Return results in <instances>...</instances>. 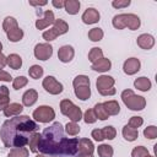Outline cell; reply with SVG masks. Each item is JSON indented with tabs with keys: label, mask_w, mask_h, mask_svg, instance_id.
I'll return each instance as SVG.
<instances>
[{
	"label": "cell",
	"mask_w": 157,
	"mask_h": 157,
	"mask_svg": "<svg viewBox=\"0 0 157 157\" xmlns=\"http://www.w3.org/2000/svg\"><path fill=\"white\" fill-rule=\"evenodd\" d=\"M53 28L58 32V34L59 36H63V34H65V33H67V31H69V25L64 21V20H61V18H55V21H54V23H53Z\"/></svg>",
	"instance_id": "obj_25"
},
{
	"label": "cell",
	"mask_w": 157,
	"mask_h": 157,
	"mask_svg": "<svg viewBox=\"0 0 157 157\" xmlns=\"http://www.w3.org/2000/svg\"><path fill=\"white\" fill-rule=\"evenodd\" d=\"M48 2L45 1V0H43V1H29V5L31 6H44V5H47Z\"/></svg>",
	"instance_id": "obj_53"
},
{
	"label": "cell",
	"mask_w": 157,
	"mask_h": 157,
	"mask_svg": "<svg viewBox=\"0 0 157 157\" xmlns=\"http://www.w3.org/2000/svg\"><path fill=\"white\" fill-rule=\"evenodd\" d=\"M28 74H29V76H31L32 78L38 80V78H40V77L43 76L44 69H43L42 66H39V65H32V66L28 69Z\"/></svg>",
	"instance_id": "obj_35"
},
{
	"label": "cell",
	"mask_w": 157,
	"mask_h": 157,
	"mask_svg": "<svg viewBox=\"0 0 157 157\" xmlns=\"http://www.w3.org/2000/svg\"><path fill=\"white\" fill-rule=\"evenodd\" d=\"M134 86H135V88H137L141 92H147V91L151 90L152 83H151L150 78H147L146 76H141V77H137L134 81Z\"/></svg>",
	"instance_id": "obj_18"
},
{
	"label": "cell",
	"mask_w": 157,
	"mask_h": 157,
	"mask_svg": "<svg viewBox=\"0 0 157 157\" xmlns=\"http://www.w3.org/2000/svg\"><path fill=\"white\" fill-rule=\"evenodd\" d=\"M7 65V56H5L2 53H0V70H2Z\"/></svg>",
	"instance_id": "obj_51"
},
{
	"label": "cell",
	"mask_w": 157,
	"mask_h": 157,
	"mask_svg": "<svg viewBox=\"0 0 157 157\" xmlns=\"http://www.w3.org/2000/svg\"><path fill=\"white\" fill-rule=\"evenodd\" d=\"M82 119H83V121H85L86 124H93V123L97 121V118H96V114H94L93 109H87V110L83 113Z\"/></svg>",
	"instance_id": "obj_42"
},
{
	"label": "cell",
	"mask_w": 157,
	"mask_h": 157,
	"mask_svg": "<svg viewBox=\"0 0 157 157\" xmlns=\"http://www.w3.org/2000/svg\"><path fill=\"white\" fill-rule=\"evenodd\" d=\"M75 96L81 99V101H86L91 97V88L90 86H81V87H75L74 88Z\"/></svg>",
	"instance_id": "obj_23"
},
{
	"label": "cell",
	"mask_w": 157,
	"mask_h": 157,
	"mask_svg": "<svg viewBox=\"0 0 157 157\" xmlns=\"http://www.w3.org/2000/svg\"><path fill=\"white\" fill-rule=\"evenodd\" d=\"M80 125L77 123H74V121H69L66 125H65V131L67 135L70 136H76L78 132H80Z\"/></svg>",
	"instance_id": "obj_37"
},
{
	"label": "cell",
	"mask_w": 157,
	"mask_h": 157,
	"mask_svg": "<svg viewBox=\"0 0 157 157\" xmlns=\"http://www.w3.org/2000/svg\"><path fill=\"white\" fill-rule=\"evenodd\" d=\"M7 65L13 70H18L22 66V58L18 54L12 53L7 56Z\"/></svg>",
	"instance_id": "obj_24"
},
{
	"label": "cell",
	"mask_w": 157,
	"mask_h": 157,
	"mask_svg": "<svg viewBox=\"0 0 157 157\" xmlns=\"http://www.w3.org/2000/svg\"><path fill=\"white\" fill-rule=\"evenodd\" d=\"M28 156H29V151L27 147H12L7 153V157H28Z\"/></svg>",
	"instance_id": "obj_28"
},
{
	"label": "cell",
	"mask_w": 157,
	"mask_h": 157,
	"mask_svg": "<svg viewBox=\"0 0 157 157\" xmlns=\"http://www.w3.org/2000/svg\"><path fill=\"white\" fill-rule=\"evenodd\" d=\"M38 99V92L33 88L27 90L22 96V105L25 107H32Z\"/></svg>",
	"instance_id": "obj_13"
},
{
	"label": "cell",
	"mask_w": 157,
	"mask_h": 157,
	"mask_svg": "<svg viewBox=\"0 0 157 157\" xmlns=\"http://www.w3.org/2000/svg\"><path fill=\"white\" fill-rule=\"evenodd\" d=\"M12 80L11 75L4 70H0V81H5V82H10Z\"/></svg>",
	"instance_id": "obj_49"
},
{
	"label": "cell",
	"mask_w": 157,
	"mask_h": 157,
	"mask_svg": "<svg viewBox=\"0 0 157 157\" xmlns=\"http://www.w3.org/2000/svg\"><path fill=\"white\" fill-rule=\"evenodd\" d=\"M91 136L93 137L94 141H98V142H101V141L104 140V135H103L102 129H93L92 132H91Z\"/></svg>",
	"instance_id": "obj_47"
},
{
	"label": "cell",
	"mask_w": 157,
	"mask_h": 157,
	"mask_svg": "<svg viewBox=\"0 0 157 157\" xmlns=\"http://www.w3.org/2000/svg\"><path fill=\"white\" fill-rule=\"evenodd\" d=\"M74 105H75V104L72 103V101H70V99H63V101L60 102V112H61V114L67 115L69 112L72 109Z\"/></svg>",
	"instance_id": "obj_40"
},
{
	"label": "cell",
	"mask_w": 157,
	"mask_h": 157,
	"mask_svg": "<svg viewBox=\"0 0 157 157\" xmlns=\"http://www.w3.org/2000/svg\"><path fill=\"white\" fill-rule=\"evenodd\" d=\"M7 39L12 43H16V42H20L22 38H23V31L20 28V27H16L11 31H9L7 33Z\"/></svg>",
	"instance_id": "obj_26"
},
{
	"label": "cell",
	"mask_w": 157,
	"mask_h": 157,
	"mask_svg": "<svg viewBox=\"0 0 157 157\" xmlns=\"http://www.w3.org/2000/svg\"><path fill=\"white\" fill-rule=\"evenodd\" d=\"M81 2L78 0H65L64 9L69 15H76L80 11Z\"/></svg>",
	"instance_id": "obj_19"
},
{
	"label": "cell",
	"mask_w": 157,
	"mask_h": 157,
	"mask_svg": "<svg viewBox=\"0 0 157 157\" xmlns=\"http://www.w3.org/2000/svg\"><path fill=\"white\" fill-rule=\"evenodd\" d=\"M147 156H150V153L145 146H136L131 151V157H147Z\"/></svg>",
	"instance_id": "obj_39"
},
{
	"label": "cell",
	"mask_w": 157,
	"mask_h": 157,
	"mask_svg": "<svg viewBox=\"0 0 157 157\" xmlns=\"http://www.w3.org/2000/svg\"><path fill=\"white\" fill-rule=\"evenodd\" d=\"M103 58V50L101 49V48H98V47H93L91 50H90V53H88V60L93 64V63H96L97 60H99V59H102Z\"/></svg>",
	"instance_id": "obj_34"
},
{
	"label": "cell",
	"mask_w": 157,
	"mask_h": 157,
	"mask_svg": "<svg viewBox=\"0 0 157 157\" xmlns=\"http://www.w3.org/2000/svg\"><path fill=\"white\" fill-rule=\"evenodd\" d=\"M144 136L148 140H155L157 137V128L155 125H150L147 128H145L144 130Z\"/></svg>",
	"instance_id": "obj_43"
},
{
	"label": "cell",
	"mask_w": 157,
	"mask_h": 157,
	"mask_svg": "<svg viewBox=\"0 0 157 157\" xmlns=\"http://www.w3.org/2000/svg\"><path fill=\"white\" fill-rule=\"evenodd\" d=\"M112 25L117 29H124L125 28V13L115 15L112 20Z\"/></svg>",
	"instance_id": "obj_33"
},
{
	"label": "cell",
	"mask_w": 157,
	"mask_h": 157,
	"mask_svg": "<svg viewBox=\"0 0 157 157\" xmlns=\"http://www.w3.org/2000/svg\"><path fill=\"white\" fill-rule=\"evenodd\" d=\"M121 99L130 110H142L146 107V99L142 96H137L132 90H124L121 92Z\"/></svg>",
	"instance_id": "obj_3"
},
{
	"label": "cell",
	"mask_w": 157,
	"mask_h": 157,
	"mask_svg": "<svg viewBox=\"0 0 157 157\" xmlns=\"http://www.w3.org/2000/svg\"><path fill=\"white\" fill-rule=\"evenodd\" d=\"M55 21V16H54V12L52 10H47L44 11L43 13V17L42 18H38L36 21V28L37 29H45L47 27L52 26Z\"/></svg>",
	"instance_id": "obj_7"
},
{
	"label": "cell",
	"mask_w": 157,
	"mask_h": 157,
	"mask_svg": "<svg viewBox=\"0 0 157 157\" xmlns=\"http://www.w3.org/2000/svg\"><path fill=\"white\" fill-rule=\"evenodd\" d=\"M110 67H112V63H110V60L107 59V58H104V56H103L102 59L97 60L96 63H93L92 66H91L92 70L98 71V72H105V71H109Z\"/></svg>",
	"instance_id": "obj_16"
},
{
	"label": "cell",
	"mask_w": 157,
	"mask_h": 157,
	"mask_svg": "<svg viewBox=\"0 0 157 157\" xmlns=\"http://www.w3.org/2000/svg\"><path fill=\"white\" fill-rule=\"evenodd\" d=\"M103 29L99 28V27H94L92 29L88 31V39H91L92 42H99L103 39Z\"/></svg>",
	"instance_id": "obj_31"
},
{
	"label": "cell",
	"mask_w": 157,
	"mask_h": 157,
	"mask_svg": "<svg viewBox=\"0 0 157 157\" xmlns=\"http://www.w3.org/2000/svg\"><path fill=\"white\" fill-rule=\"evenodd\" d=\"M40 137H42V134L39 132H33L29 135V139H28V146H29V151L33 152V153H37L38 151V145H39V141H40Z\"/></svg>",
	"instance_id": "obj_22"
},
{
	"label": "cell",
	"mask_w": 157,
	"mask_h": 157,
	"mask_svg": "<svg viewBox=\"0 0 157 157\" xmlns=\"http://www.w3.org/2000/svg\"><path fill=\"white\" fill-rule=\"evenodd\" d=\"M76 157H93V155H88V153H76Z\"/></svg>",
	"instance_id": "obj_55"
},
{
	"label": "cell",
	"mask_w": 157,
	"mask_h": 157,
	"mask_svg": "<svg viewBox=\"0 0 157 157\" xmlns=\"http://www.w3.org/2000/svg\"><path fill=\"white\" fill-rule=\"evenodd\" d=\"M72 86L75 87H81V86H90V78L86 75H77L72 80Z\"/></svg>",
	"instance_id": "obj_36"
},
{
	"label": "cell",
	"mask_w": 157,
	"mask_h": 157,
	"mask_svg": "<svg viewBox=\"0 0 157 157\" xmlns=\"http://www.w3.org/2000/svg\"><path fill=\"white\" fill-rule=\"evenodd\" d=\"M114 83H115V80L112 76L101 75L96 81V87H97V91L99 92V91H104V90L114 87Z\"/></svg>",
	"instance_id": "obj_12"
},
{
	"label": "cell",
	"mask_w": 157,
	"mask_h": 157,
	"mask_svg": "<svg viewBox=\"0 0 157 157\" xmlns=\"http://www.w3.org/2000/svg\"><path fill=\"white\" fill-rule=\"evenodd\" d=\"M16 27H18V23H17V20H16L15 17H12V16L5 17V20H4V22H2V29H4L6 33H7L9 31L16 28Z\"/></svg>",
	"instance_id": "obj_30"
},
{
	"label": "cell",
	"mask_w": 157,
	"mask_h": 157,
	"mask_svg": "<svg viewBox=\"0 0 157 157\" xmlns=\"http://www.w3.org/2000/svg\"><path fill=\"white\" fill-rule=\"evenodd\" d=\"M38 130V124L28 115H17L6 120L0 129V137L6 147H25L28 145V136Z\"/></svg>",
	"instance_id": "obj_1"
},
{
	"label": "cell",
	"mask_w": 157,
	"mask_h": 157,
	"mask_svg": "<svg viewBox=\"0 0 157 157\" xmlns=\"http://www.w3.org/2000/svg\"><path fill=\"white\" fill-rule=\"evenodd\" d=\"M147 157H155V156H147Z\"/></svg>",
	"instance_id": "obj_58"
},
{
	"label": "cell",
	"mask_w": 157,
	"mask_h": 157,
	"mask_svg": "<svg viewBox=\"0 0 157 157\" xmlns=\"http://www.w3.org/2000/svg\"><path fill=\"white\" fill-rule=\"evenodd\" d=\"M142 124H144V119H142L141 117H131V118L129 119V123H128V125H129L130 128L136 129V130H137Z\"/></svg>",
	"instance_id": "obj_45"
},
{
	"label": "cell",
	"mask_w": 157,
	"mask_h": 157,
	"mask_svg": "<svg viewBox=\"0 0 157 157\" xmlns=\"http://www.w3.org/2000/svg\"><path fill=\"white\" fill-rule=\"evenodd\" d=\"M36 157H55V156H49V155H43V153H40V155H37Z\"/></svg>",
	"instance_id": "obj_56"
},
{
	"label": "cell",
	"mask_w": 157,
	"mask_h": 157,
	"mask_svg": "<svg viewBox=\"0 0 157 157\" xmlns=\"http://www.w3.org/2000/svg\"><path fill=\"white\" fill-rule=\"evenodd\" d=\"M75 50L71 45H63L58 50V59L61 63H70L74 59Z\"/></svg>",
	"instance_id": "obj_10"
},
{
	"label": "cell",
	"mask_w": 157,
	"mask_h": 157,
	"mask_svg": "<svg viewBox=\"0 0 157 157\" xmlns=\"http://www.w3.org/2000/svg\"><path fill=\"white\" fill-rule=\"evenodd\" d=\"M1 50H2V43L0 42V53H1Z\"/></svg>",
	"instance_id": "obj_57"
},
{
	"label": "cell",
	"mask_w": 157,
	"mask_h": 157,
	"mask_svg": "<svg viewBox=\"0 0 157 157\" xmlns=\"http://www.w3.org/2000/svg\"><path fill=\"white\" fill-rule=\"evenodd\" d=\"M115 92H117V90L114 87H112V88H108V90H104V91H99L98 93L101 96H114Z\"/></svg>",
	"instance_id": "obj_50"
},
{
	"label": "cell",
	"mask_w": 157,
	"mask_h": 157,
	"mask_svg": "<svg viewBox=\"0 0 157 157\" xmlns=\"http://www.w3.org/2000/svg\"><path fill=\"white\" fill-rule=\"evenodd\" d=\"M97 153L99 157H113V153H114V150L110 145L108 144H101L98 147H97Z\"/></svg>",
	"instance_id": "obj_27"
},
{
	"label": "cell",
	"mask_w": 157,
	"mask_h": 157,
	"mask_svg": "<svg viewBox=\"0 0 157 157\" xmlns=\"http://www.w3.org/2000/svg\"><path fill=\"white\" fill-rule=\"evenodd\" d=\"M103 107L108 115H118L120 112V105L117 101H107L103 103Z\"/></svg>",
	"instance_id": "obj_21"
},
{
	"label": "cell",
	"mask_w": 157,
	"mask_h": 157,
	"mask_svg": "<svg viewBox=\"0 0 157 157\" xmlns=\"http://www.w3.org/2000/svg\"><path fill=\"white\" fill-rule=\"evenodd\" d=\"M52 5L54 6V7H56V9H61V7H64V5H65V0H53L52 1Z\"/></svg>",
	"instance_id": "obj_52"
},
{
	"label": "cell",
	"mask_w": 157,
	"mask_h": 157,
	"mask_svg": "<svg viewBox=\"0 0 157 157\" xmlns=\"http://www.w3.org/2000/svg\"><path fill=\"white\" fill-rule=\"evenodd\" d=\"M141 26V20L135 13H125V27H128L131 31L139 29Z\"/></svg>",
	"instance_id": "obj_15"
},
{
	"label": "cell",
	"mask_w": 157,
	"mask_h": 157,
	"mask_svg": "<svg viewBox=\"0 0 157 157\" xmlns=\"http://www.w3.org/2000/svg\"><path fill=\"white\" fill-rule=\"evenodd\" d=\"M23 110V105L20 104V103H10L2 112H4V115L6 118H11V117H17L22 113Z\"/></svg>",
	"instance_id": "obj_17"
},
{
	"label": "cell",
	"mask_w": 157,
	"mask_h": 157,
	"mask_svg": "<svg viewBox=\"0 0 157 157\" xmlns=\"http://www.w3.org/2000/svg\"><path fill=\"white\" fill-rule=\"evenodd\" d=\"M27 83H28V78L27 77H25V76H17L12 81V87H13V90H21Z\"/></svg>",
	"instance_id": "obj_38"
},
{
	"label": "cell",
	"mask_w": 157,
	"mask_h": 157,
	"mask_svg": "<svg viewBox=\"0 0 157 157\" xmlns=\"http://www.w3.org/2000/svg\"><path fill=\"white\" fill-rule=\"evenodd\" d=\"M64 139V129L59 121L53 123L49 128L44 129L39 145L38 151L43 155L49 156H58L60 155V142Z\"/></svg>",
	"instance_id": "obj_2"
},
{
	"label": "cell",
	"mask_w": 157,
	"mask_h": 157,
	"mask_svg": "<svg viewBox=\"0 0 157 157\" xmlns=\"http://www.w3.org/2000/svg\"><path fill=\"white\" fill-rule=\"evenodd\" d=\"M140 67H141V63L137 58H129L124 61L123 64V70L126 75H135L136 72L140 71Z\"/></svg>",
	"instance_id": "obj_8"
},
{
	"label": "cell",
	"mask_w": 157,
	"mask_h": 157,
	"mask_svg": "<svg viewBox=\"0 0 157 157\" xmlns=\"http://www.w3.org/2000/svg\"><path fill=\"white\" fill-rule=\"evenodd\" d=\"M42 86H43V88H44L48 93H50V94H53V96L60 94V93L63 92V90H64L63 83L59 82L54 76H49V75H48L45 78H43Z\"/></svg>",
	"instance_id": "obj_5"
},
{
	"label": "cell",
	"mask_w": 157,
	"mask_h": 157,
	"mask_svg": "<svg viewBox=\"0 0 157 157\" xmlns=\"http://www.w3.org/2000/svg\"><path fill=\"white\" fill-rule=\"evenodd\" d=\"M53 55V47L49 43H38L34 47V56L38 60H48Z\"/></svg>",
	"instance_id": "obj_6"
},
{
	"label": "cell",
	"mask_w": 157,
	"mask_h": 157,
	"mask_svg": "<svg viewBox=\"0 0 157 157\" xmlns=\"http://www.w3.org/2000/svg\"><path fill=\"white\" fill-rule=\"evenodd\" d=\"M32 117L38 123H50L55 118V110L50 105H39L33 110Z\"/></svg>",
	"instance_id": "obj_4"
},
{
	"label": "cell",
	"mask_w": 157,
	"mask_h": 157,
	"mask_svg": "<svg viewBox=\"0 0 157 157\" xmlns=\"http://www.w3.org/2000/svg\"><path fill=\"white\" fill-rule=\"evenodd\" d=\"M93 112L96 114V118L99 119V120H107L109 118L108 113L105 112L104 107H103V103H97L94 107H93Z\"/></svg>",
	"instance_id": "obj_32"
},
{
	"label": "cell",
	"mask_w": 157,
	"mask_h": 157,
	"mask_svg": "<svg viewBox=\"0 0 157 157\" xmlns=\"http://www.w3.org/2000/svg\"><path fill=\"white\" fill-rule=\"evenodd\" d=\"M10 91L6 86H0V96H9Z\"/></svg>",
	"instance_id": "obj_54"
},
{
	"label": "cell",
	"mask_w": 157,
	"mask_h": 157,
	"mask_svg": "<svg viewBox=\"0 0 157 157\" xmlns=\"http://www.w3.org/2000/svg\"><path fill=\"white\" fill-rule=\"evenodd\" d=\"M42 37H43V39H45L47 42H52V40H55V39L59 37V34H58V32L52 27L50 29L44 31L43 34H42Z\"/></svg>",
	"instance_id": "obj_44"
},
{
	"label": "cell",
	"mask_w": 157,
	"mask_h": 157,
	"mask_svg": "<svg viewBox=\"0 0 157 157\" xmlns=\"http://www.w3.org/2000/svg\"><path fill=\"white\" fill-rule=\"evenodd\" d=\"M121 134H123V137H124L126 141H129V142H132V141H135V140L139 137V131H137L136 129L130 128L129 125H125V126L123 128Z\"/></svg>",
	"instance_id": "obj_20"
},
{
	"label": "cell",
	"mask_w": 157,
	"mask_h": 157,
	"mask_svg": "<svg viewBox=\"0 0 157 157\" xmlns=\"http://www.w3.org/2000/svg\"><path fill=\"white\" fill-rule=\"evenodd\" d=\"M82 115H83V113H82L81 108L77 107V105H74L72 109L69 112V114H67L66 117H67L71 121H74V123H78V121L82 119Z\"/></svg>",
	"instance_id": "obj_29"
},
{
	"label": "cell",
	"mask_w": 157,
	"mask_h": 157,
	"mask_svg": "<svg viewBox=\"0 0 157 157\" xmlns=\"http://www.w3.org/2000/svg\"><path fill=\"white\" fill-rule=\"evenodd\" d=\"M102 131H103L104 139H107V140H113V139H115V136H117V130H115V128L112 126V125L104 126V128L102 129Z\"/></svg>",
	"instance_id": "obj_41"
},
{
	"label": "cell",
	"mask_w": 157,
	"mask_h": 157,
	"mask_svg": "<svg viewBox=\"0 0 157 157\" xmlns=\"http://www.w3.org/2000/svg\"><path fill=\"white\" fill-rule=\"evenodd\" d=\"M94 151V145L90 139H80L77 144V152L78 153H88L92 155Z\"/></svg>",
	"instance_id": "obj_14"
},
{
	"label": "cell",
	"mask_w": 157,
	"mask_h": 157,
	"mask_svg": "<svg viewBox=\"0 0 157 157\" xmlns=\"http://www.w3.org/2000/svg\"><path fill=\"white\" fill-rule=\"evenodd\" d=\"M101 18V15L98 12V10H96L94 7H87L86 11L82 13V22L86 23V25H93V23H97Z\"/></svg>",
	"instance_id": "obj_9"
},
{
	"label": "cell",
	"mask_w": 157,
	"mask_h": 157,
	"mask_svg": "<svg viewBox=\"0 0 157 157\" xmlns=\"http://www.w3.org/2000/svg\"><path fill=\"white\" fill-rule=\"evenodd\" d=\"M136 43L141 49L148 50V49H152L153 45H155V37L148 34V33H142L137 37Z\"/></svg>",
	"instance_id": "obj_11"
},
{
	"label": "cell",
	"mask_w": 157,
	"mask_h": 157,
	"mask_svg": "<svg viewBox=\"0 0 157 157\" xmlns=\"http://www.w3.org/2000/svg\"><path fill=\"white\" fill-rule=\"evenodd\" d=\"M10 104V97L9 96H0V110H4Z\"/></svg>",
	"instance_id": "obj_48"
},
{
	"label": "cell",
	"mask_w": 157,
	"mask_h": 157,
	"mask_svg": "<svg viewBox=\"0 0 157 157\" xmlns=\"http://www.w3.org/2000/svg\"><path fill=\"white\" fill-rule=\"evenodd\" d=\"M130 4H131L130 0H114V1H112V6L115 7V9H124V7H128Z\"/></svg>",
	"instance_id": "obj_46"
}]
</instances>
